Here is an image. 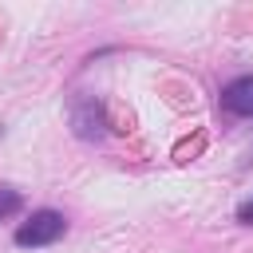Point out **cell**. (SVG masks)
<instances>
[{"mask_svg": "<svg viewBox=\"0 0 253 253\" xmlns=\"http://www.w3.org/2000/svg\"><path fill=\"white\" fill-rule=\"evenodd\" d=\"M63 229H67V217L59 213V210H36L28 221H20L16 225V245L20 249H40V245H51V241H59L63 237Z\"/></svg>", "mask_w": 253, "mask_h": 253, "instance_id": "6da1fadb", "label": "cell"}, {"mask_svg": "<svg viewBox=\"0 0 253 253\" xmlns=\"http://www.w3.org/2000/svg\"><path fill=\"white\" fill-rule=\"evenodd\" d=\"M237 221H241V225H253V198H245V202L237 206Z\"/></svg>", "mask_w": 253, "mask_h": 253, "instance_id": "5b68a950", "label": "cell"}, {"mask_svg": "<svg viewBox=\"0 0 253 253\" xmlns=\"http://www.w3.org/2000/svg\"><path fill=\"white\" fill-rule=\"evenodd\" d=\"M16 210H20V194H16L12 186H0V221H4V217H12Z\"/></svg>", "mask_w": 253, "mask_h": 253, "instance_id": "277c9868", "label": "cell"}, {"mask_svg": "<svg viewBox=\"0 0 253 253\" xmlns=\"http://www.w3.org/2000/svg\"><path fill=\"white\" fill-rule=\"evenodd\" d=\"M221 107L229 115H253V75H237L221 87Z\"/></svg>", "mask_w": 253, "mask_h": 253, "instance_id": "7a4b0ae2", "label": "cell"}, {"mask_svg": "<svg viewBox=\"0 0 253 253\" xmlns=\"http://www.w3.org/2000/svg\"><path fill=\"white\" fill-rule=\"evenodd\" d=\"M71 126H75V134H79V138H103V134H107L103 107H99L95 99L79 103V107H75V115H71Z\"/></svg>", "mask_w": 253, "mask_h": 253, "instance_id": "3957f363", "label": "cell"}]
</instances>
